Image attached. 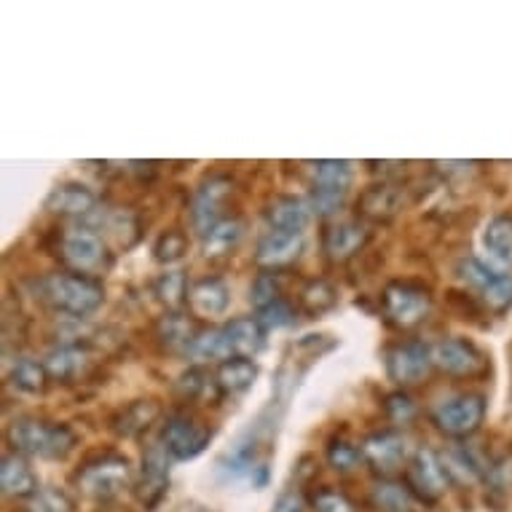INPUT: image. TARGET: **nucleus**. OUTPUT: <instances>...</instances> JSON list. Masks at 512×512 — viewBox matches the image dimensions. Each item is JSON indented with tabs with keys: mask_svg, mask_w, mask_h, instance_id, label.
I'll return each mask as SVG.
<instances>
[{
	"mask_svg": "<svg viewBox=\"0 0 512 512\" xmlns=\"http://www.w3.org/2000/svg\"><path fill=\"white\" fill-rule=\"evenodd\" d=\"M35 298L49 306L57 314L65 317H89L100 309L105 301V287L94 277H84V274H46V277L35 279L33 282Z\"/></svg>",
	"mask_w": 512,
	"mask_h": 512,
	"instance_id": "f257e3e1",
	"label": "nucleus"
},
{
	"mask_svg": "<svg viewBox=\"0 0 512 512\" xmlns=\"http://www.w3.org/2000/svg\"><path fill=\"white\" fill-rule=\"evenodd\" d=\"M9 445L19 456L35 459H65L76 451L78 435L68 424H54L38 416H19L9 424Z\"/></svg>",
	"mask_w": 512,
	"mask_h": 512,
	"instance_id": "f03ea898",
	"label": "nucleus"
},
{
	"mask_svg": "<svg viewBox=\"0 0 512 512\" xmlns=\"http://www.w3.org/2000/svg\"><path fill=\"white\" fill-rule=\"evenodd\" d=\"M57 255L59 261L68 266V271L84 274V277H97L100 271H105L110 266L108 242L89 223L86 226L65 228L59 234Z\"/></svg>",
	"mask_w": 512,
	"mask_h": 512,
	"instance_id": "7ed1b4c3",
	"label": "nucleus"
},
{
	"mask_svg": "<svg viewBox=\"0 0 512 512\" xmlns=\"http://www.w3.org/2000/svg\"><path fill=\"white\" fill-rule=\"evenodd\" d=\"M76 483L89 499L110 502L135 483V467L121 454H100L78 470Z\"/></svg>",
	"mask_w": 512,
	"mask_h": 512,
	"instance_id": "20e7f679",
	"label": "nucleus"
},
{
	"mask_svg": "<svg viewBox=\"0 0 512 512\" xmlns=\"http://www.w3.org/2000/svg\"><path fill=\"white\" fill-rule=\"evenodd\" d=\"M381 303H384V314L395 328L411 330L429 317L432 293L429 287L413 279H392L381 293Z\"/></svg>",
	"mask_w": 512,
	"mask_h": 512,
	"instance_id": "39448f33",
	"label": "nucleus"
},
{
	"mask_svg": "<svg viewBox=\"0 0 512 512\" xmlns=\"http://www.w3.org/2000/svg\"><path fill=\"white\" fill-rule=\"evenodd\" d=\"M483 419H486V397L475 392L448 397L432 411V424L443 435L456 437V440L475 435L483 427Z\"/></svg>",
	"mask_w": 512,
	"mask_h": 512,
	"instance_id": "423d86ee",
	"label": "nucleus"
},
{
	"mask_svg": "<svg viewBox=\"0 0 512 512\" xmlns=\"http://www.w3.org/2000/svg\"><path fill=\"white\" fill-rule=\"evenodd\" d=\"M212 440V427L191 413H172L161 427V445L175 462H191L207 451Z\"/></svg>",
	"mask_w": 512,
	"mask_h": 512,
	"instance_id": "0eeeda50",
	"label": "nucleus"
},
{
	"mask_svg": "<svg viewBox=\"0 0 512 512\" xmlns=\"http://www.w3.org/2000/svg\"><path fill=\"white\" fill-rule=\"evenodd\" d=\"M456 271H459L464 285L478 290L483 303L491 311L502 314V311L512 306V274H502V271L491 269L488 263L478 261V258H464Z\"/></svg>",
	"mask_w": 512,
	"mask_h": 512,
	"instance_id": "6e6552de",
	"label": "nucleus"
},
{
	"mask_svg": "<svg viewBox=\"0 0 512 512\" xmlns=\"http://www.w3.org/2000/svg\"><path fill=\"white\" fill-rule=\"evenodd\" d=\"M405 483L419 496L421 504H435L448 491L451 478L445 472L440 454H435L432 448H419L405 467Z\"/></svg>",
	"mask_w": 512,
	"mask_h": 512,
	"instance_id": "1a4fd4ad",
	"label": "nucleus"
},
{
	"mask_svg": "<svg viewBox=\"0 0 512 512\" xmlns=\"http://www.w3.org/2000/svg\"><path fill=\"white\" fill-rule=\"evenodd\" d=\"M384 365H387V376L400 387L421 384L429 376V370L435 368L432 346H427L424 341H400V344L389 346L384 354Z\"/></svg>",
	"mask_w": 512,
	"mask_h": 512,
	"instance_id": "9d476101",
	"label": "nucleus"
},
{
	"mask_svg": "<svg viewBox=\"0 0 512 512\" xmlns=\"http://www.w3.org/2000/svg\"><path fill=\"white\" fill-rule=\"evenodd\" d=\"M234 194V180L226 175L207 177L191 199V223L199 236H207L223 220V204Z\"/></svg>",
	"mask_w": 512,
	"mask_h": 512,
	"instance_id": "9b49d317",
	"label": "nucleus"
},
{
	"mask_svg": "<svg viewBox=\"0 0 512 512\" xmlns=\"http://www.w3.org/2000/svg\"><path fill=\"white\" fill-rule=\"evenodd\" d=\"M432 362L454 378H475L486 373V354L467 338H443L432 346Z\"/></svg>",
	"mask_w": 512,
	"mask_h": 512,
	"instance_id": "f8f14e48",
	"label": "nucleus"
},
{
	"mask_svg": "<svg viewBox=\"0 0 512 512\" xmlns=\"http://www.w3.org/2000/svg\"><path fill=\"white\" fill-rule=\"evenodd\" d=\"M365 462L378 472V475H395L408 462V443L405 437L395 429H384V432H373L365 437V443L360 445Z\"/></svg>",
	"mask_w": 512,
	"mask_h": 512,
	"instance_id": "ddd939ff",
	"label": "nucleus"
},
{
	"mask_svg": "<svg viewBox=\"0 0 512 512\" xmlns=\"http://www.w3.org/2000/svg\"><path fill=\"white\" fill-rule=\"evenodd\" d=\"M167 448L161 443L151 445L143 456V470L135 480V496L145 510H153L169 491V459Z\"/></svg>",
	"mask_w": 512,
	"mask_h": 512,
	"instance_id": "4468645a",
	"label": "nucleus"
},
{
	"mask_svg": "<svg viewBox=\"0 0 512 512\" xmlns=\"http://www.w3.org/2000/svg\"><path fill=\"white\" fill-rule=\"evenodd\" d=\"M370 242V228L360 220H341L325 228L322 234V252L328 255V261L346 263L354 255H360Z\"/></svg>",
	"mask_w": 512,
	"mask_h": 512,
	"instance_id": "2eb2a0df",
	"label": "nucleus"
},
{
	"mask_svg": "<svg viewBox=\"0 0 512 512\" xmlns=\"http://www.w3.org/2000/svg\"><path fill=\"white\" fill-rule=\"evenodd\" d=\"M303 247H306V236L295 234V231H266L261 242L255 247V263L263 271L285 269L290 263L301 258Z\"/></svg>",
	"mask_w": 512,
	"mask_h": 512,
	"instance_id": "dca6fc26",
	"label": "nucleus"
},
{
	"mask_svg": "<svg viewBox=\"0 0 512 512\" xmlns=\"http://www.w3.org/2000/svg\"><path fill=\"white\" fill-rule=\"evenodd\" d=\"M46 210L59 218H92L97 212V194L81 183H59L46 196Z\"/></svg>",
	"mask_w": 512,
	"mask_h": 512,
	"instance_id": "f3484780",
	"label": "nucleus"
},
{
	"mask_svg": "<svg viewBox=\"0 0 512 512\" xmlns=\"http://www.w3.org/2000/svg\"><path fill=\"white\" fill-rule=\"evenodd\" d=\"M220 333H223V346H226V360H231V357L252 360L266 341V330L261 328V322L255 317L231 319L220 328Z\"/></svg>",
	"mask_w": 512,
	"mask_h": 512,
	"instance_id": "a211bd4d",
	"label": "nucleus"
},
{
	"mask_svg": "<svg viewBox=\"0 0 512 512\" xmlns=\"http://www.w3.org/2000/svg\"><path fill=\"white\" fill-rule=\"evenodd\" d=\"M483 252L491 269L510 274L512 271V218L496 215L483 228Z\"/></svg>",
	"mask_w": 512,
	"mask_h": 512,
	"instance_id": "6ab92c4d",
	"label": "nucleus"
},
{
	"mask_svg": "<svg viewBox=\"0 0 512 512\" xmlns=\"http://www.w3.org/2000/svg\"><path fill=\"white\" fill-rule=\"evenodd\" d=\"M159 416V400H153V397H140V400H132V403L124 405L121 411H116V416L110 419V429H113L118 437H140L159 421Z\"/></svg>",
	"mask_w": 512,
	"mask_h": 512,
	"instance_id": "aec40b11",
	"label": "nucleus"
},
{
	"mask_svg": "<svg viewBox=\"0 0 512 512\" xmlns=\"http://www.w3.org/2000/svg\"><path fill=\"white\" fill-rule=\"evenodd\" d=\"M228 303H231V290L220 277H202L196 279L191 290H188V306L196 317L212 319L226 314Z\"/></svg>",
	"mask_w": 512,
	"mask_h": 512,
	"instance_id": "412c9836",
	"label": "nucleus"
},
{
	"mask_svg": "<svg viewBox=\"0 0 512 512\" xmlns=\"http://www.w3.org/2000/svg\"><path fill=\"white\" fill-rule=\"evenodd\" d=\"M89 226L105 236V242H113L116 247H132L140 239V220L129 210H97L92 215Z\"/></svg>",
	"mask_w": 512,
	"mask_h": 512,
	"instance_id": "4be33fe9",
	"label": "nucleus"
},
{
	"mask_svg": "<svg viewBox=\"0 0 512 512\" xmlns=\"http://www.w3.org/2000/svg\"><path fill=\"white\" fill-rule=\"evenodd\" d=\"M403 207V191L392 183H376L365 188L357 199V215L376 223H387Z\"/></svg>",
	"mask_w": 512,
	"mask_h": 512,
	"instance_id": "5701e85b",
	"label": "nucleus"
},
{
	"mask_svg": "<svg viewBox=\"0 0 512 512\" xmlns=\"http://www.w3.org/2000/svg\"><path fill=\"white\" fill-rule=\"evenodd\" d=\"M43 368L51 381L57 384H73L84 376L89 368V352L78 344H59L43 357Z\"/></svg>",
	"mask_w": 512,
	"mask_h": 512,
	"instance_id": "b1692460",
	"label": "nucleus"
},
{
	"mask_svg": "<svg viewBox=\"0 0 512 512\" xmlns=\"http://www.w3.org/2000/svg\"><path fill=\"white\" fill-rule=\"evenodd\" d=\"M309 199L301 196H277L274 202L266 207V220H269L271 231H295L303 234L311 220Z\"/></svg>",
	"mask_w": 512,
	"mask_h": 512,
	"instance_id": "393cba45",
	"label": "nucleus"
},
{
	"mask_svg": "<svg viewBox=\"0 0 512 512\" xmlns=\"http://www.w3.org/2000/svg\"><path fill=\"white\" fill-rule=\"evenodd\" d=\"M370 504L378 512H424V504L408 488V483L392 478L378 480L376 486L370 488Z\"/></svg>",
	"mask_w": 512,
	"mask_h": 512,
	"instance_id": "a878e982",
	"label": "nucleus"
},
{
	"mask_svg": "<svg viewBox=\"0 0 512 512\" xmlns=\"http://www.w3.org/2000/svg\"><path fill=\"white\" fill-rule=\"evenodd\" d=\"M172 389H175V395L183 403H218L220 397H223L215 376H212L210 370L199 368V365L183 370L175 378V387Z\"/></svg>",
	"mask_w": 512,
	"mask_h": 512,
	"instance_id": "bb28decb",
	"label": "nucleus"
},
{
	"mask_svg": "<svg viewBox=\"0 0 512 512\" xmlns=\"http://www.w3.org/2000/svg\"><path fill=\"white\" fill-rule=\"evenodd\" d=\"M0 488L11 499H30L38 494V478L19 454H6L0 462Z\"/></svg>",
	"mask_w": 512,
	"mask_h": 512,
	"instance_id": "cd10ccee",
	"label": "nucleus"
},
{
	"mask_svg": "<svg viewBox=\"0 0 512 512\" xmlns=\"http://www.w3.org/2000/svg\"><path fill=\"white\" fill-rule=\"evenodd\" d=\"M255 378H258V365L244 357L223 360L215 370V381L223 395H242L255 384Z\"/></svg>",
	"mask_w": 512,
	"mask_h": 512,
	"instance_id": "c85d7f7f",
	"label": "nucleus"
},
{
	"mask_svg": "<svg viewBox=\"0 0 512 512\" xmlns=\"http://www.w3.org/2000/svg\"><path fill=\"white\" fill-rule=\"evenodd\" d=\"M196 333H199V330H196L194 325H191V319L185 317V314H180V311H169V314H164V317L159 319V325H156V336H159V341L167 346L169 352H188V346H191V341L196 338Z\"/></svg>",
	"mask_w": 512,
	"mask_h": 512,
	"instance_id": "c756f323",
	"label": "nucleus"
},
{
	"mask_svg": "<svg viewBox=\"0 0 512 512\" xmlns=\"http://www.w3.org/2000/svg\"><path fill=\"white\" fill-rule=\"evenodd\" d=\"M9 381L11 387L19 389V392H25V395H41L51 378L49 373H46V368H43V362L33 360V357H19V360H14V365H11Z\"/></svg>",
	"mask_w": 512,
	"mask_h": 512,
	"instance_id": "7c9ffc66",
	"label": "nucleus"
},
{
	"mask_svg": "<svg viewBox=\"0 0 512 512\" xmlns=\"http://www.w3.org/2000/svg\"><path fill=\"white\" fill-rule=\"evenodd\" d=\"M244 223L239 218H223L218 226L212 228L210 234L202 236L204 258H220L234 250L236 244L242 242Z\"/></svg>",
	"mask_w": 512,
	"mask_h": 512,
	"instance_id": "2f4dec72",
	"label": "nucleus"
},
{
	"mask_svg": "<svg viewBox=\"0 0 512 512\" xmlns=\"http://www.w3.org/2000/svg\"><path fill=\"white\" fill-rule=\"evenodd\" d=\"M311 180L317 188H336V191H349L354 169L352 161L344 159H319L311 161Z\"/></svg>",
	"mask_w": 512,
	"mask_h": 512,
	"instance_id": "473e14b6",
	"label": "nucleus"
},
{
	"mask_svg": "<svg viewBox=\"0 0 512 512\" xmlns=\"http://www.w3.org/2000/svg\"><path fill=\"white\" fill-rule=\"evenodd\" d=\"M188 277L185 271H164L153 282V295L159 298L161 306H167L169 311H180L188 303Z\"/></svg>",
	"mask_w": 512,
	"mask_h": 512,
	"instance_id": "72a5a7b5",
	"label": "nucleus"
},
{
	"mask_svg": "<svg viewBox=\"0 0 512 512\" xmlns=\"http://www.w3.org/2000/svg\"><path fill=\"white\" fill-rule=\"evenodd\" d=\"M301 309L309 314V317H322V314H328L330 309H336L338 303V290L330 285L328 279H311L306 282L301 290Z\"/></svg>",
	"mask_w": 512,
	"mask_h": 512,
	"instance_id": "f704fd0d",
	"label": "nucleus"
},
{
	"mask_svg": "<svg viewBox=\"0 0 512 512\" xmlns=\"http://www.w3.org/2000/svg\"><path fill=\"white\" fill-rule=\"evenodd\" d=\"M325 456H328V464L336 472H352L354 467L365 459V456H362V448H357V445L344 435H336L330 440Z\"/></svg>",
	"mask_w": 512,
	"mask_h": 512,
	"instance_id": "c9c22d12",
	"label": "nucleus"
},
{
	"mask_svg": "<svg viewBox=\"0 0 512 512\" xmlns=\"http://www.w3.org/2000/svg\"><path fill=\"white\" fill-rule=\"evenodd\" d=\"M185 252H188V236H185L180 228H167V231L159 234V239L153 242V258L159 263H164V266L183 261Z\"/></svg>",
	"mask_w": 512,
	"mask_h": 512,
	"instance_id": "e433bc0d",
	"label": "nucleus"
},
{
	"mask_svg": "<svg viewBox=\"0 0 512 512\" xmlns=\"http://www.w3.org/2000/svg\"><path fill=\"white\" fill-rule=\"evenodd\" d=\"M185 354L194 357V360H226V346H223V333H220V328L199 330Z\"/></svg>",
	"mask_w": 512,
	"mask_h": 512,
	"instance_id": "4c0bfd02",
	"label": "nucleus"
},
{
	"mask_svg": "<svg viewBox=\"0 0 512 512\" xmlns=\"http://www.w3.org/2000/svg\"><path fill=\"white\" fill-rule=\"evenodd\" d=\"M279 293H282V285H279L277 271H263V274H258L255 282H252L250 301L255 309L261 311L266 309V306H271V303H277Z\"/></svg>",
	"mask_w": 512,
	"mask_h": 512,
	"instance_id": "58836bf2",
	"label": "nucleus"
},
{
	"mask_svg": "<svg viewBox=\"0 0 512 512\" xmlns=\"http://www.w3.org/2000/svg\"><path fill=\"white\" fill-rule=\"evenodd\" d=\"M384 411H387V419L395 424V427H405V424H411L416 419V403H413V397L403 389H397L392 395H387L384 400Z\"/></svg>",
	"mask_w": 512,
	"mask_h": 512,
	"instance_id": "ea45409f",
	"label": "nucleus"
},
{
	"mask_svg": "<svg viewBox=\"0 0 512 512\" xmlns=\"http://www.w3.org/2000/svg\"><path fill=\"white\" fill-rule=\"evenodd\" d=\"M344 199H346V191H336V188H311V196H309V207L314 215L319 218H330V215H336L341 207H344Z\"/></svg>",
	"mask_w": 512,
	"mask_h": 512,
	"instance_id": "a19ab883",
	"label": "nucleus"
},
{
	"mask_svg": "<svg viewBox=\"0 0 512 512\" xmlns=\"http://www.w3.org/2000/svg\"><path fill=\"white\" fill-rule=\"evenodd\" d=\"M25 512H73V502L57 488H41L27 499Z\"/></svg>",
	"mask_w": 512,
	"mask_h": 512,
	"instance_id": "79ce46f5",
	"label": "nucleus"
},
{
	"mask_svg": "<svg viewBox=\"0 0 512 512\" xmlns=\"http://www.w3.org/2000/svg\"><path fill=\"white\" fill-rule=\"evenodd\" d=\"M255 319L261 322L263 330H282V328H287V325H293L295 311L290 303L279 298L277 303H271V306H266V309L258 311V317Z\"/></svg>",
	"mask_w": 512,
	"mask_h": 512,
	"instance_id": "37998d69",
	"label": "nucleus"
},
{
	"mask_svg": "<svg viewBox=\"0 0 512 512\" xmlns=\"http://www.w3.org/2000/svg\"><path fill=\"white\" fill-rule=\"evenodd\" d=\"M311 510L314 512H357V507L352 504L349 496H344L341 491H333V488H322L311 499Z\"/></svg>",
	"mask_w": 512,
	"mask_h": 512,
	"instance_id": "c03bdc74",
	"label": "nucleus"
},
{
	"mask_svg": "<svg viewBox=\"0 0 512 512\" xmlns=\"http://www.w3.org/2000/svg\"><path fill=\"white\" fill-rule=\"evenodd\" d=\"M271 512H311V507L306 502V496L293 488V491H285V494L279 496Z\"/></svg>",
	"mask_w": 512,
	"mask_h": 512,
	"instance_id": "a18cd8bd",
	"label": "nucleus"
}]
</instances>
